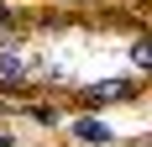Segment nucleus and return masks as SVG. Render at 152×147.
Segmentation results:
<instances>
[{
  "instance_id": "obj_2",
  "label": "nucleus",
  "mask_w": 152,
  "mask_h": 147,
  "mask_svg": "<svg viewBox=\"0 0 152 147\" xmlns=\"http://www.w3.org/2000/svg\"><path fill=\"white\" fill-rule=\"evenodd\" d=\"M26 79H31V63H26V53H21V47H5V53H0V89L26 84Z\"/></svg>"
},
{
  "instance_id": "obj_4",
  "label": "nucleus",
  "mask_w": 152,
  "mask_h": 147,
  "mask_svg": "<svg viewBox=\"0 0 152 147\" xmlns=\"http://www.w3.org/2000/svg\"><path fill=\"white\" fill-rule=\"evenodd\" d=\"M131 63H137V68L152 63V42H147V37H131Z\"/></svg>"
},
{
  "instance_id": "obj_3",
  "label": "nucleus",
  "mask_w": 152,
  "mask_h": 147,
  "mask_svg": "<svg viewBox=\"0 0 152 147\" xmlns=\"http://www.w3.org/2000/svg\"><path fill=\"white\" fill-rule=\"evenodd\" d=\"M68 132H74L84 147H105V142H110V126H105V121H94V116H79V121H68Z\"/></svg>"
},
{
  "instance_id": "obj_1",
  "label": "nucleus",
  "mask_w": 152,
  "mask_h": 147,
  "mask_svg": "<svg viewBox=\"0 0 152 147\" xmlns=\"http://www.w3.org/2000/svg\"><path fill=\"white\" fill-rule=\"evenodd\" d=\"M84 105H121V100H137V79H100V84H89L84 95H79Z\"/></svg>"
}]
</instances>
